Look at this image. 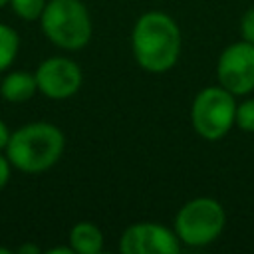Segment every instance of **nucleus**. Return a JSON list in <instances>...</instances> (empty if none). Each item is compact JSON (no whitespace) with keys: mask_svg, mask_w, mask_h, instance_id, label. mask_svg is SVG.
I'll list each match as a JSON object with an SVG mask.
<instances>
[{"mask_svg":"<svg viewBox=\"0 0 254 254\" xmlns=\"http://www.w3.org/2000/svg\"><path fill=\"white\" fill-rule=\"evenodd\" d=\"M183 48L179 24L161 10L137 18L131 30V52L137 65L149 73H165L179 62Z\"/></svg>","mask_w":254,"mask_h":254,"instance_id":"1","label":"nucleus"},{"mask_svg":"<svg viewBox=\"0 0 254 254\" xmlns=\"http://www.w3.org/2000/svg\"><path fill=\"white\" fill-rule=\"evenodd\" d=\"M64 131L48 121H32L10 133L6 157L14 169L38 175L52 169L64 155Z\"/></svg>","mask_w":254,"mask_h":254,"instance_id":"2","label":"nucleus"},{"mask_svg":"<svg viewBox=\"0 0 254 254\" xmlns=\"http://www.w3.org/2000/svg\"><path fill=\"white\" fill-rule=\"evenodd\" d=\"M40 24L44 36L65 52L83 50L93 36V22L81 0H48Z\"/></svg>","mask_w":254,"mask_h":254,"instance_id":"3","label":"nucleus"},{"mask_svg":"<svg viewBox=\"0 0 254 254\" xmlns=\"http://www.w3.org/2000/svg\"><path fill=\"white\" fill-rule=\"evenodd\" d=\"M226 226L224 206L212 196L187 200L175 216V232L183 246L200 248L212 244Z\"/></svg>","mask_w":254,"mask_h":254,"instance_id":"4","label":"nucleus"},{"mask_svg":"<svg viewBox=\"0 0 254 254\" xmlns=\"http://www.w3.org/2000/svg\"><path fill=\"white\" fill-rule=\"evenodd\" d=\"M236 105V95H232L222 85L202 87L190 103L192 129L206 141L222 139L234 127Z\"/></svg>","mask_w":254,"mask_h":254,"instance_id":"5","label":"nucleus"},{"mask_svg":"<svg viewBox=\"0 0 254 254\" xmlns=\"http://www.w3.org/2000/svg\"><path fill=\"white\" fill-rule=\"evenodd\" d=\"M218 85L232 95H248L254 91V44L238 40L222 50L216 62Z\"/></svg>","mask_w":254,"mask_h":254,"instance_id":"6","label":"nucleus"},{"mask_svg":"<svg viewBox=\"0 0 254 254\" xmlns=\"http://www.w3.org/2000/svg\"><path fill=\"white\" fill-rule=\"evenodd\" d=\"M34 75H36L38 91L54 101H64L73 97L83 81L81 67L65 56L46 58L36 67Z\"/></svg>","mask_w":254,"mask_h":254,"instance_id":"7","label":"nucleus"},{"mask_svg":"<svg viewBox=\"0 0 254 254\" xmlns=\"http://www.w3.org/2000/svg\"><path fill=\"white\" fill-rule=\"evenodd\" d=\"M181 240L175 228H167L159 222H135L127 226L119 236L121 254H179Z\"/></svg>","mask_w":254,"mask_h":254,"instance_id":"8","label":"nucleus"},{"mask_svg":"<svg viewBox=\"0 0 254 254\" xmlns=\"http://www.w3.org/2000/svg\"><path fill=\"white\" fill-rule=\"evenodd\" d=\"M38 93L36 75L24 69L10 71L0 81V95L8 103H24L30 101Z\"/></svg>","mask_w":254,"mask_h":254,"instance_id":"9","label":"nucleus"},{"mask_svg":"<svg viewBox=\"0 0 254 254\" xmlns=\"http://www.w3.org/2000/svg\"><path fill=\"white\" fill-rule=\"evenodd\" d=\"M67 242L75 254H99L103 250V232L97 224L81 220L69 228Z\"/></svg>","mask_w":254,"mask_h":254,"instance_id":"10","label":"nucleus"},{"mask_svg":"<svg viewBox=\"0 0 254 254\" xmlns=\"http://www.w3.org/2000/svg\"><path fill=\"white\" fill-rule=\"evenodd\" d=\"M18 50H20L18 32L12 26L0 22V73L6 71L14 64L16 56H18Z\"/></svg>","mask_w":254,"mask_h":254,"instance_id":"11","label":"nucleus"},{"mask_svg":"<svg viewBox=\"0 0 254 254\" xmlns=\"http://www.w3.org/2000/svg\"><path fill=\"white\" fill-rule=\"evenodd\" d=\"M48 0H10V8L12 12L24 20V22H34L40 20L44 8H46Z\"/></svg>","mask_w":254,"mask_h":254,"instance_id":"12","label":"nucleus"},{"mask_svg":"<svg viewBox=\"0 0 254 254\" xmlns=\"http://www.w3.org/2000/svg\"><path fill=\"white\" fill-rule=\"evenodd\" d=\"M234 125L244 133H254V97H246L236 105Z\"/></svg>","mask_w":254,"mask_h":254,"instance_id":"13","label":"nucleus"},{"mask_svg":"<svg viewBox=\"0 0 254 254\" xmlns=\"http://www.w3.org/2000/svg\"><path fill=\"white\" fill-rule=\"evenodd\" d=\"M240 36L244 42L254 44V8H248L240 18Z\"/></svg>","mask_w":254,"mask_h":254,"instance_id":"14","label":"nucleus"},{"mask_svg":"<svg viewBox=\"0 0 254 254\" xmlns=\"http://www.w3.org/2000/svg\"><path fill=\"white\" fill-rule=\"evenodd\" d=\"M10 175H12V163L8 161L6 153H4V155L0 153V192H2V190H4V187L8 185Z\"/></svg>","mask_w":254,"mask_h":254,"instance_id":"15","label":"nucleus"},{"mask_svg":"<svg viewBox=\"0 0 254 254\" xmlns=\"http://www.w3.org/2000/svg\"><path fill=\"white\" fill-rule=\"evenodd\" d=\"M10 129H8V125L0 119V151H4L6 149V145H8V139H10Z\"/></svg>","mask_w":254,"mask_h":254,"instance_id":"16","label":"nucleus"},{"mask_svg":"<svg viewBox=\"0 0 254 254\" xmlns=\"http://www.w3.org/2000/svg\"><path fill=\"white\" fill-rule=\"evenodd\" d=\"M16 252L18 254H40V248L34 244H24V246H18Z\"/></svg>","mask_w":254,"mask_h":254,"instance_id":"17","label":"nucleus"},{"mask_svg":"<svg viewBox=\"0 0 254 254\" xmlns=\"http://www.w3.org/2000/svg\"><path fill=\"white\" fill-rule=\"evenodd\" d=\"M46 252L48 254H73V250H71L69 244L67 246H54V248H48Z\"/></svg>","mask_w":254,"mask_h":254,"instance_id":"18","label":"nucleus"},{"mask_svg":"<svg viewBox=\"0 0 254 254\" xmlns=\"http://www.w3.org/2000/svg\"><path fill=\"white\" fill-rule=\"evenodd\" d=\"M0 254H10V248H6V246H0Z\"/></svg>","mask_w":254,"mask_h":254,"instance_id":"19","label":"nucleus"},{"mask_svg":"<svg viewBox=\"0 0 254 254\" xmlns=\"http://www.w3.org/2000/svg\"><path fill=\"white\" fill-rule=\"evenodd\" d=\"M10 4V0H0V8H4V6H8Z\"/></svg>","mask_w":254,"mask_h":254,"instance_id":"20","label":"nucleus"}]
</instances>
